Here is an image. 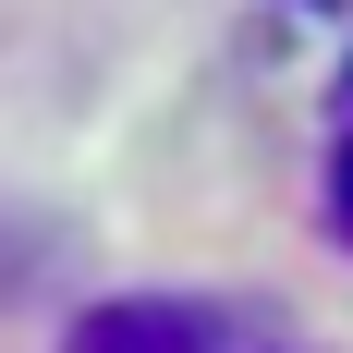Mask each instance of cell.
I'll use <instances>...</instances> for the list:
<instances>
[{
    "label": "cell",
    "instance_id": "1",
    "mask_svg": "<svg viewBox=\"0 0 353 353\" xmlns=\"http://www.w3.org/2000/svg\"><path fill=\"white\" fill-rule=\"evenodd\" d=\"M61 353H232L195 305H159V292H134V305H85V317L61 329Z\"/></svg>",
    "mask_w": 353,
    "mask_h": 353
},
{
    "label": "cell",
    "instance_id": "2",
    "mask_svg": "<svg viewBox=\"0 0 353 353\" xmlns=\"http://www.w3.org/2000/svg\"><path fill=\"white\" fill-rule=\"evenodd\" d=\"M329 232L353 244V122H341V146H329Z\"/></svg>",
    "mask_w": 353,
    "mask_h": 353
},
{
    "label": "cell",
    "instance_id": "3",
    "mask_svg": "<svg viewBox=\"0 0 353 353\" xmlns=\"http://www.w3.org/2000/svg\"><path fill=\"white\" fill-rule=\"evenodd\" d=\"M341 122H353V61H341Z\"/></svg>",
    "mask_w": 353,
    "mask_h": 353
},
{
    "label": "cell",
    "instance_id": "4",
    "mask_svg": "<svg viewBox=\"0 0 353 353\" xmlns=\"http://www.w3.org/2000/svg\"><path fill=\"white\" fill-rule=\"evenodd\" d=\"M305 12H329V0H305Z\"/></svg>",
    "mask_w": 353,
    "mask_h": 353
}]
</instances>
